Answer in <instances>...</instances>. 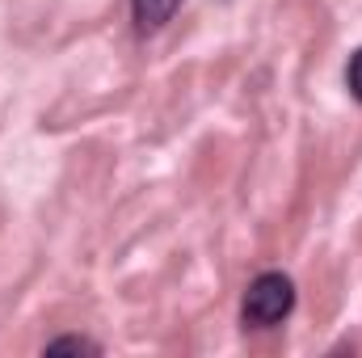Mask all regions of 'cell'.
<instances>
[{"mask_svg":"<svg viewBox=\"0 0 362 358\" xmlns=\"http://www.w3.org/2000/svg\"><path fill=\"white\" fill-rule=\"evenodd\" d=\"M295 312V282L282 270H266L245 287L240 299V321L245 329H274Z\"/></svg>","mask_w":362,"mask_h":358,"instance_id":"obj_1","label":"cell"},{"mask_svg":"<svg viewBox=\"0 0 362 358\" xmlns=\"http://www.w3.org/2000/svg\"><path fill=\"white\" fill-rule=\"evenodd\" d=\"M181 8V0H131V13H135V30L139 34H156L173 21V13Z\"/></svg>","mask_w":362,"mask_h":358,"instance_id":"obj_2","label":"cell"},{"mask_svg":"<svg viewBox=\"0 0 362 358\" xmlns=\"http://www.w3.org/2000/svg\"><path fill=\"white\" fill-rule=\"evenodd\" d=\"M42 354L55 358V354H101V346L93 337H81V333H68V337H55L42 346Z\"/></svg>","mask_w":362,"mask_h":358,"instance_id":"obj_3","label":"cell"},{"mask_svg":"<svg viewBox=\"0 0 362 358\" xmlns=\"http://www.w3.org/2000/svg\"><path fill=\"white\" fill-rule=\"evenodd\" d=\"M346 89L354 101H362V47L350 55V64H346Z\"/></svg>","mask_w":362,"mask_h":358,"instance_id":"obj_4","label":"cell"}]
</instances>
